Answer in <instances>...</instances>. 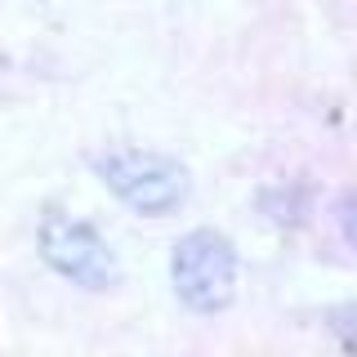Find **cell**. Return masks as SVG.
<instances>
[{
    "instance_id": "1",
    "label": "cell",
    "mask_w": 357,
    "mask_h": 357,
    "mask_svg": "<svg viewBox=\"0 0 357 357\" xmlns=\"http://www.w3.org/2000/svg\"><path fill=\"white\" fill-rule=\"evenodd\" d=\"M89 170L116 206H126L139 219H174L192 201V170L156 148L112 143L89 152Z\"/></svg>"
},
{
    "instance_id": "3",
    "label": "cell",
    "mask_w": 357,
    "mask_h": 357,
    "mask_svg": "<svg viewBox=\"0 0 357 357\" xmlns=\"http://www.w3.org/2000/svg\"><path fill=\"white\" fill-rule=\"evenodd\" d=\"M36 255L54 277H63L85 295H107L121 286V259L112 241L103 237V228H94L81 215L45 210L36 223Z\"/></svg>"
},
{
    "instance_id": "6",
    "label": "cell",
    "mask_w": 357,
    "mask_h": 357,
    "mask_svg": "<svg viewBox=\"0 0 357 357\" xmlns=\"http://www.w3.org/2000/svg\"><path fill=\"white\" fill-rule=\"evenodd\" d=\"M331 331L340 335L349 349H357V304H344V308H331Z\"/></svg>"
},
{
    "instance_id": "4",
    "label": "cell",
    "mask_w": 357,
    "mask_h": 357,
    "mask_svg": "<svg viewBox=\"0 0 357 357\" xmlns=\"http://www.w3.org/2000/svg\"><path fill=\"white\" fill-rule=\"evenodd\" d=\"M308 201H312V192L304 183H277V188H264V192L255 197V206H259V215L268 223H277V228H299V223L308 219Z\"/></svg>"
},
{
    "instance_id": "5",
    "label": "cell",
    "mask_w": 357,
    "mask_h": 357,
    "mask_svg": "<svg viewBox=\"0 0 357 357\" xmlns=\"http://www.w3.org/2000/svg\"><path fill=\"white\" fill-rule=\"evenodd\" d=\"M331 215H335V228H340L344 245H349V250H357V188H344V192L335 197Z\"/></svg>"
},
{
    "instance_id": "2",
    "label": "cell",
    "mask_w": 357,
    "mask_h": 357,
    "mask_svg": "<svg viewBox=\"0 0 357 357\" xmlns=\"http://www.w3.org/2000/svg\"><path fill=\"white\" fill-rule=\"evenodd\" d=\"M241 259L228 232L219 228H188L170 245V290L178 308L192 317H219L237 304Z\"/></svg>"
}]
</instances>
